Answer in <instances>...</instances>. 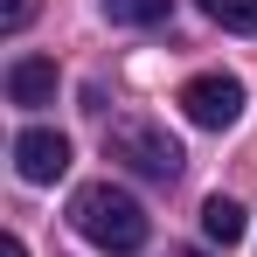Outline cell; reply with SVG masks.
Masks as SVG:
<instances>
[{
	"label": "cell",
	"mask_w": 257,
	"mask_h": 257,
	"mask_svg": "<svg viewBox=\"0 0 257 257\" xmlns=\"http://www.w3.org/2000/svg\"><path fill=\"white\" fill-rule=\"evenodd\" d=\"M104 153L125 160L132 174H146V181H174L181 174V139L167 125H153V118H111L104 125Z\"/></svg>",
	"instance_id": "7a4b0ae2"
},
{
	"label": "cell",
	"mask_w": 257,
	"mask_h": 257,
	"mask_svg": "<svg viewBox=\"0 0 257 257\" xmlns=\"http://www.w3.org/2000/svg\"><path fill=\"white\" fill-rule=\"evenodd\" d=\"M0 257H28V243H21V236H7V243H0Z\"/></svg>",
	"instance_id": "30bf717a"
},
{
	"label": "cell",
	"mask_w": 257,
	"mask_h": 257,
	"mask_svg": "<svg viewBox=\"0 0 257 257\" xmlns=\"http://www.w3.org/2000/svg\"><path fill=\"white\" fill-rule=\"evenodd\" d=\"M56 63L49 56H14V70H7V97L21 104V111H35V104H56Z\"/></svg>",
	"instance_id": "5b68a950"
},
{
	"label": "cell",
	"mask_w": 257,
	"mask_h": 257,
	"mask_svg": "<svg viewBox=\"0 0 257 257\" xmlns=\"http://www.w3.org/2000/svg\"><path fill=\"white\" fill-rule=\"evenodd\" d=\"M14 167H21V181H35V188L63 181V174H70V139L49 132V125H28L14 139Z\"/></svg>",
	"instance_id": "277c9868"
},
{
	"label": "cell",
	"mask_w": 257,
	"mask_h": 257,
	"mask_svg": "<svg viewBox=\"0 0 257 257\" xmlns=\"http://www.w3.org/2000/svg\"><path fill=\"white\" fill-rule=\"evenodd\" d=\"M174 257H202V250H174Z\"/></svg>",
	"instance_id": "8fae6325"
},
{
	"label": "cell",
	"mask_w": 257,
	"mask_h": 257,
	"mask_svg": "<svg viewBox=\"0 0 257 257\" xmlns=\"http://www.w3.org/2000/svg\"><path fill=\"white\" fill-rule=\"evenodd\" d=\"M70 222H77V236H84V243L118 250V257L146 243V209H139V195L118 188V181H90V188H77Z\"/></svg>",
	"instance_id": "6da1fadb"
},
{
	"label": "cell",
	"mask_w": 257,
	"mask_h": 257,
	"mask_svg": "<svg viewBox=\"0 0 257 257\" xmlns=\"http://www.w3.org/2000/svg\"><path fill=\"white\" fill-rule=\"evenodd\" d=\"M181 111H188L202 132H229L243 118V84L222 77V70H209V77H195V84L181 90Z\"/></svg>",
	"instance_id": "3957f363"
},
{
	"label": "cell",
	"mask_w": 257,
	"mask_h": 257,
	"mask_svg": "<svg viewBox=\"0 0 257 257\" xmlns=\"http://www.w3.org/2000/svg\"><path fill=\"white\" fill-rule=\"evenodd\" d=\"M215 28H236V35H257V0H195Z\"/></svg>",
	"instance_id": "ba28073f"
},
{
	"label": "cell",
	"mask_w": 257,
	"mask_h": 257,
	"mask_svg": "<svg viewBox=\"0 0 257 257\" xmlns=\"http://www.w3.org/2000/svg\"><path fill=\"white\" fill-rule=\"evenodd\" d=\"M167 14H174V0H104V21H118V28H153Z\"/></svg>",
	"instance_id": "52a82bcc"
},
{
	"label": "cell",
	"mask_w": 257,
	"mask_h": 257,
	"mask_svg": "<svg viewBox=\"0 0 257 257\" xmlns=\"http://www.w3.org/2000/svg\"><path fill=\"white\" fill-rule=\"evenodd\" d=\"M202 229H209V243L229 250V243H243V209H236L229 195H209V202H202Z\"/></svg>",
	"instance_id": "8992f818"
},
{
	"label": "cell",
	"mask_w": 257,
	"mask_h": 257,
	"mask_svg": "<svg viewBox=\"0 0 257 257\" xmlns=\"http://www.w3.org/2000/svg\"><path fill=\"white\" fill-rule=\"evenodd\" d=\"M35 14H42V0H0V28H7V35H21Z\"/></svg>",
	"instance_id": "9c48e42d"
}]
</instances>
